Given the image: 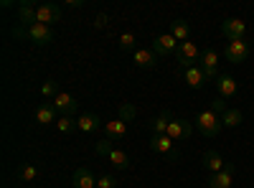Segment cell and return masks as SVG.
Returning a JSON list of instances; mask_svg holds the SVG:
<instances>
[{
  "instance_id": "6da1fadb",
  "label": "cell",
  "mask_w": 254,
  "mask_h": 188,
  "mask_svg": "<svg viewBox=\"0 0 254 188\" xmlns=\"http://www.w3.org/2000/svg\"><path fill=\"white\" fill-rule=\"evenodd\" d=\"M196 125H198V132H201V135H206V137H216V135L221 132V127H224V122L219 120V115H214L211 110L198 112Z\"/></svg>"
},
{
  "instance_id": "7a4b0ae2",
  "label": "cell",
  "mask_w": 254,
  "mask_h": 188,
  "mask_svg": "<svg viewBox=\"0 0 254 188\" xmlns=\"http://www.w3.org/2000/svg\"><path fill=\"white\" fill-rule=\"evenodd\" d=\"M178 64H181L186 71L201 64V54H198V49L190 44V41H183V44L178 46Z\"/></svg>"
},
{
  "instance_id": "3957f363",
  "label": "cell",
  "mask_w": 254,
  "mask_h": 188,
  "mask_svg": "<svg viewBox=\"0 0 254 188\" xmlns=\"http://www.w3.org/2000/svg\"><path fill=\"white\" fill-rule=\"evenodd\" d=\"M234 173H237V165L226 163L221 173H211L208 188H231V183H234Z\"/></svg>"
},
{
  "instance_id": "277c9868",
  "label": "cell",
  "mask_w": 254,
  "mask_h": 188,
  "mask_svg": "<svg viewBox=\"0 0 254 188\" xmlns=\"http://www.w3.org/2000/svg\"><path fill=\"white\" fill-rule=\"evenodd\" d=\"M221 33L229 38V44L231 41H244L247 26H244V20H239V18H226L221 23Z\"/></svg>"
},
{
  "instance_id": "5b68a950",
  "label": "cell",
  "mask_w": 254,
  "mask_h": 188,
  "mask_svg": "<svg viewBox=\"0 0 254 188\" xmlns=\"http://www.w3.org/2000/svg\"><path fill=\"white\" fill-rule=\"evenodd\" d=\"M224 54H226L229 64H242V61H247V56H249V44L247 41H231Z\"/></svg>"
},
{
  "instance_id": "8992f818",
  "label": "cell",
  "mask_w": 254,
  "mask_h": 188,
  "mask_svg": "<svg viewBox=\"0 0 254 188\" xmlns=\"http://www.w3.org/2000/svg\"><path fill=\"white\" fill-rule=\"evenodd\" d=\"M36 15H38V23L54 26V23H59V20H61V8L56 3H44V5L36 8Z\"/></svg>"
},
{
  "instance_id": "52a82bcc",
  "label": "cell",
  "mask_w": 254,
  "mask_h": 188,
  "mask_svg": "<svg viewBox=\"0 0 254 188\" xmlns=\"http://www.w3.org/2000/svg\"><path fill=\"white\" fill-rule=\"evenodd\" d=\"M190 132H193V122H188V120H173L171 125H168V137H171L173 142L176 140H188Z\"/></svg>"
},
{
  "instance_id": "ba28073f",
  "label": "cell",
  "mask_w": 254,
  "mask_h": 188,
  "mask_svg": "<svg viewBox=\"0 0 254 188\" xmlns=\"http://www.w3.org/2000/svg\"><path fill=\"white\" fill-rule=\"evenodd\" d=\"M216 61H219V56H216V51H214V49H206V51H201V64H198V66L203 69L206 79H219Z\"/></svg>"
},
{
  "instance_id": "9c48e42d",
  "label": "cell",
  "mask_w": 254,
  "mask_h": 188,
  "mask_svg": "<svg viewBox=\"0 0 254 188\" xmlns=\"http://www.w3.org/2000/svg\"><path fill=\"white\" fill-rule=\"evenodd\" d=\"M176 44H178V41H176L171 33H165V36H158V38L153 41V51H155L158 56H171V54L176 51Z\"/></svg>"
},
{
  "instance_id": "30bf717a",
  "label": "cell",
  "mask_w": 254,
  "mask_h": 188,
  "mask_svg": "<svg viewBox=\"0 0 254 188\" xmlns=\"http://www.w3.org/2000/svg\"><path fill=\"white\" fill-rule=\"evenodd\" d=\"M31 41H36L38 46L51 44V41H54V31H51V26H44V23L31 26Z\"/></svg>"
},
{
  "instance_id": "8fae6325",
  "label": "cell",
  "mask_w": 254,
  "mask_h": 188,
  "mask_svg": "<svg viewBox=\"0 0 254 188\" xmlns=\"http://www.w3.org/2000/svg\"><path fill=\"white\" fill-rule=\"evenodd\" d=\"M54 102H56L54 107H56L59 112H64V115H71V117H74V112H76V104H79V102H76L71 94H66V92H59Z\"/></svg>"
},
{
  "instance_id": "7c38bea8",
  "label": "cell",
  "mask_w": 254,
  "mask_h": 188,
  "mask_svg": "<svg viewBox=\"0 0 254 188\" xmlns=\"http://www.w3.org/2000/svg\"><path fill=\"white\" fill-rule=\"evenodd\" d=\"M216 87H219V97H224V99H231L237 94V81H234V76H229V74H219Z\"/></svg>"
},
{
  "instance_id": "4fadbf2b",
  "label": "cell",
  "mask_w": 254,
  "mask_h": 188,
  "mask_svg": "<svg viewBox=\"0 0 254 188\" xmlns=\"http://www.w3.org/2000/svg\"><path fill=\"white\" fill-rule=\"evenodd\" d=\"M97 178L92 176L89 168H76L74 171V188H94Z\"/></svg>"
},
{
  "instance_id": "5bb4252c",
  "label": "cell",
  "mask_w": 254,
  "mask_h": 188,
  "mask_svg": "<svg viewBox=\"0 0 254 188\" xmlns=\"http://www.w3.org/2000/svg\"><path fill=\"white\" fill-rule=\"evenodd\" d=\"M135 64L140 69H153L158 64V54L155 51H147V49H137L135 51Z\"/></svg>"
},
{
  "instance_id": "9a60e30c",
  "label": "cell",
  "mask_w": 254,
  "mask_h": 188,
  "mask_svg": "<svg viewBox=\"0 0 254 188\" xmlns=\"http://www.w3.org/2000/svg\"><path fill=\"white\" fill-rule=\"evenodd\" d=\"M56 120V107L51 102H44V104H38V110H36V122L38 125H51Z\"/></svg>"
},
{
  "instance_id": "2e32d148",
  "label": "cell",
  "mask_w": 254,
  "mask_h": 188,
  "mask_svg": "<svg viewBox=\"0 0 254 188\" xmlns=\"http://www.w3.org/2000/svg\"><path fill=\"white\" fill-rule=\"evenodd\" d=\"M173 122V117H171V112L168 110H163L155 120H150V130L155 132V135H168V125Z\"/></svg>"
},
{
  "instance_id": "e0dca14e",
  "label": "cell",
  "mask_w": 254,
  "mask_h": 188,
  "mask_svg": "<svg viewBox=\"0 0 254 188\" xmlns=\"http://www.w3.org/2000/svg\"><path fill=\"white\" fill-rule=\"evenodd\" d=\"M18 23H20V26H26V28L36 26V23H38L36 8H33V5H18Z\"/></svg>"
},
{
  "instance_id": "ac0fdd59",
  "label": "cell",
  "mask_w": 254,
  "mask_h": 188,
  "mask_svg": "<svg viewBox=\"0 0 254 188\" xmlns=\"http://www.w3.org/2000/svg\"><path fill=\"white\" fill-rule=\"evenodd\" d=\"M224 165H226V163L221 160V155H219L216 150H208V153L203 155V168L211 171V173H221Z\"/></svg>"
},
{
  "instance_id": "d6986e66",
  "label": "cell",
  "mask_w": 254,
  "mask_h": 188,
  "mask_svg": "<svg viewBox=\"0 0 254 188\" xmlns=\"http://www.w3.org/2000/svg\"><path fill=\"white\" fill-rule=\"evenodd\" d=\"M104 132H107L110 140H122L125 132H127V122H122V120H112V122H107Z\"/></svg>"
},
{
  "instance_id": "ffe728a7",
  "label": "cell",
  "mask_w": 254,
  "mask_h": 188,
  "mask_svg": "<svg viewBox=\"0 0 254 188\" xmlns=\"http://www.w3.org/2000/svg\"><path fill=\"white\" fill-rule=\"evenodd\" d=\"M186 81H188V87H193V89H201L206 84V74L201 66H193V69H188L186 71Z\"/></svg>"
},
{
  "instance_id": "44dd1931",
  "label": "cell",
  "mask_w": 254,
  "mask_h": 188,
  "mask_svg": "<svg viewBox=\"0 0 254 188\" xmlns=\"http://www.w3.org/2000/svg\"><path fill=\"white\" fill-rule=\"evenodd\" d=\"M150 150L153 153H171L173 150V140L171 137H168V135H155L153 137V142H150Z\"/></svg>"
},
{
  "instance_id": "7402d4cb",
  "label": "cell",
  "mask_w": 254,
  "mask_h": 188,
  "mask_svg": "<svg viewBox=\"0 0 254 188\" xmlns=\"http://www.w3.org/2000/svg\"><path fill=\"white\" fill-rule=\"evenodd\" d=\"M97 127H99V117L94 112H87V115L79 117V130L81 132H94Z\"/></svg>"
},
{
  "instance_id": "603a6c76",
  "label": "cell",
  "mask_w": 254,
  "mask_h": 188,
  "mask_svg": "<svg viewBox=\"0 0 254 188\" xmlns=\"http://www.w3.org/2000/svg\"><path fill=\"white\" fill-rule=\"evenodd\" d=\"M56 127H59L64 135H69V132H74V130L79 127V120L71 117V115H64L61 120H56Z\"/></svg>"
},
{
  "instance_id": "cb8c5ba5",
  "label": "cell",
  "mask_w": 254,
  "mask_h": 188,
  "mask_svg": "<svg viewBox=\"0 0 254 188\" xmlns=\"http://www.w3.org/2000/svg\"><path fill=\"white\" fill-rule=\"evenodd\" d=\"M242 112L239 110H226L224 115H221V122H224V127H239L242 125Z\"/></svg>"
},
{
  "instance_id": "d4e9b609",
  "label": "cell",
  "mask_w": 254,
  "mask_h": 188,
  "mask_svg": "<svg viewBox=\"0 0 254 188\" xmlns=\"http://www.w3.org/2000/svg\"><path fill=\"white\" fill-rule=\"evenodd\" d=\"M110 163L115 165L117 171H127V168H130V158H127L122 150H112L110 153Z\"/></svg>"
},
{
  "instance_id": "484cf974",
  "label": "cell",
  "mask_w": 254,
  "mask_h": 188,
  "mask_svg": "<svg viewBox=\"0 0 254 188\" xmlns=\"http://www.w3.org/2000/svg\"><path fill=\"white\" fill-rule=\"evenodd\" d=\"M188 33H190V28H188L186 20H173V26H171V36H173L176 41H186V38H188Z\"/></svg>"
},
{
  "instance_id": "4316f807",
  "label": "cell",
  "mask_w": 254,
  "mask_h": 188,
  "mask_svg": "<svg viewBox=\"0 0 254 188\" xmlns=\"http://www.w3.org/2000/svg\"><path fill=\"white\" fill-rule=\"evenodd\" d=\"M135 117H137V110H135V104H130V102L120 104V110H117V120H122V122H132Z\"/></svg>"
},
{
  "instance_id": "83f0119b",
  "label": "cell",
  "mask_w": 254,
  "mask_h": 188,
  "mask_svg": "<svg viewBox=\"0 0 254 188\" xmlns=\"http://www.w3.org/2000/svg\"><path fill=\"white\" fill-rule=\"evenodd\" d=\"M94 150H97V155H104V158H110V153H112V140H110V137L99 140V142L94 145Z\"/></svg>"
},
{
  "instance_id": "f1b7e54d",
  "label": "cell",
  "mask_w": 254,
  "mask_h": 188,
  "mask_svg": "<svg viewBox=\"0 0 254 188\" xmlns=\"http://www.w3.org/2000/svg\"><path fill=\"white\" fill-rule=\"evenodd\" d=\"M135 44H137L135 33H122V36H120V49H122V51H130V49H135Z\"/></svg>"
},
{
  "instance_id": "f546056e",
  "label": "cell",
  "mask_w": 254,
  "mask_h": 188,
  "mask_svg": "<svg viewBox=\"0 0 254 188\" xmlns=\"http://www.w3.org/2000/svg\"><path fill=\"white\" fill-rule=\"evenodd\" d=\"M229 107H226V99L224 97H216L214 102H211V112H214V115H224Z\"/></svg>"
},
{
  "instance_id": "4dcf8cb0",
  "label": "cell",
  "mask_w": 254,
  "mask_h": 188,
  "mask_svg": "<svg viewBox=\"0 0 254 188\" xmlns=\"http://www.w3.org/2000/svg\"><path fill=\"white\" fill-rule=\"evenodd\" d=\"M41 94H44V97H54V99H56V94H59L56 81H44V87H41Z\"/></svg>"
},
{
  "instance_id": "1f68e13d",
  "label": "cell",
  "mask_w": 254,
  "mask_h": 188,
  "mask_svg": "<svg viewBox=\"0 0 254 188\" xmlns=\"http://www.w3.org/2000/svg\"><path fill=\"white\" fill-rule=\"evenodd\" d=\"M10 33H13V38H18V41H20V38H31V28L20 26V23H18V26H13V31H10Z\"/></svg>"
},
{
  "instance_id": "d6a6232c",
  "label": "cell",
  "mask_w": 254,
  "mask_h": 188,
  "mask_svg": "<svg viewBox=\"0 0 254 188\" xmlns=\"http://www.w3.org/2000/svg\"><path fill=\"white\" fill-rule=\"evenodd\" d=\"M97 188H117V178L115 176H102L97 181Z\"/></svg>"
},
{
  "instance_id": "836d02e7",
  "label": "cell",
  "mask_w": 254,
  "mask_h": 188,
  "mask_svg": "<svg viewBox=\"0 0 254 188\" xmlns=\"http://www.w3.org/2000/svg\"><path fill=\"white\" fill-rule=\"evenodd\" d=\"M36 176H38V171L33 168V165H26V168L20 171V178L23 181H36Z\"/></svg>"
},
{
  "instance_id": "e575fe53",
  "label": "cell",
  "mask_w": 254,
  "mask_h": 188,
  "mask_svg": "<svg viewBox=\"0 0 254 188\" xmlns=\"http://www.w3.org/2000/svg\"><path fill=\"white\" fill-rule=\"evenodd\" d=\"M107 20H110V18H107V13H99V15H97V20H94V28H104V26H107Z\"/></svg>"
},
{
  "instance_id": "d590c367",
  "label": "cell",
  "mask_w": 254,
  "mask_h": 188,
  "mask_svg": "<svg viewBox=\"0 0 254 188\" xmlns=\"http://www.w3.org/2000/svg\"><path fill=\"white\" fill-rule=\"evenodd\" d=\"M66 5H69V8H81L84 0H66Z\"/></svg>"
}]
</instances>
